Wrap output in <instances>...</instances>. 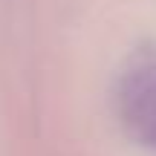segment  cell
<instances>
[{
    "label": "cell",
    "mask_w": 156,
    "mask_h": 156,
    "mask_svg": "<svg viewBox=\"0 0 156 156\" xmlns=\"http://www.w3.org/2000/svg\"><path fill=\"white\" fill-rule=\"evenodd\" d=\"M119 116L133 139L156 147V61L133 69L122 81Z\"/></svg>",
    "instance_id": "1"
}]
</instances>
